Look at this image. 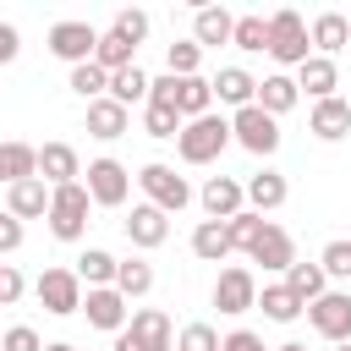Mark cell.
I'll return each instance as SVG.
<instances>
[{
	"label": "cell",
	"instance_id": "cell-19",
	"mask_svg": "<svg viewBox=\"0 0 351 351\" xmlns=\"http://www.w3.org/2000/svg\"><path fill=\"white\" fill-rule=\"evenodd\" d=\"M307 132H313L318 143H340V137H351V104H346L340 93H335V99H324V104H313Z\"/></svg>",
	"mask_w": 351,
	"mask_h": 351
},
{
	"label": "cell",
	"instance_id": "cell-7",
	"mask_svg": "<svg viewBox=\"0 0 351 351\" xmlns=\"http://www.w3.org/2000/svg\"><path fill=\"white\" fill-rule=\"evenodd\" d=\"M230 132H236V143H241L252 159H269V154H280V121H274L263 104H247V110H236V115H230Z\"/></svg>",
	"mask_w": 351,
	"mask_h": 351
},
{
	"label": "cell",
	"instance_id": "cell-18",
	"mask_svg": "<svg viewBox=\"0 0 351 351\" xmlns=\"http://www.w3.org/2000/svg\"><path fill=\"white\" fill-rule=\"evenodd\" d=\"M38 176H44L49 186H71V181L88 176V170H82V159H77L71 143H44V148H38Z\"/></svg>",
	"mask_w": 351,
	"mask_h": 351
},
{
	"label": "cell",
	"instance_id": "cell-28",
	"mask_svg": "<svg viewBox=\"0 0 351 351\" xmlns=\"http://www.w3.org/2000/svg\"><path fill=\"white\" fill-rule=\"evenodd\" d=\"M340 49H351V22L340 16V11H324V16H313V55H340Z\"/></svg>",
	"mask_w": 351,
	"mask_h": 351
},
{
	"label": "cell",
	"instance_id": "cell-21",
	"mask_svg": "<svg viewBox=\"0 0 351 351\" xmlns=\"http://www.w3.org/2000/svg\"><path fill=\"white\" fill-rule=\"evenodd\" d=\"M236 252V241H230V219H197V230H192V258H203V263H225Z\"/></svg>",
	"mask_w": 351,
	"mask_h": 351
},
{
	"label": "cell",
	"instance_id": "cell-23",
	"mask_svg": "<svg viewBox=\"0 0 351 351\" xmlns=\"http://www.w3.org/2000/svg\"><path fill=\"white\" fill-rule=\"evenodd\" d=\"M296 88H302L313 104H324V99H335V88H340V66H335L329 55H313V60L296 71Z\"/></svg>",
	"mask_w": 351,
	"mask_h": 351
},
{
	"label": "cell",
	"instance_id": "cell-5",
	"mask_svg": "<svg viewBox=\"0 0 351 351\" xmlns=\"http://www.w3.org/2000/svg\"><path fill=\"white\" fill-rule=\"evenodd\" d=\"M137 186H143V203H154V208H165V214H181V208L192 203L186 176H176V165H159V159L137 170Z\"/></svg>",
	"mask_w": 351,
	"mask_h": 351
},
{
	"label": "cell",
	"instance_id": "cell-6",
	"mask_svg": "<svg viewBox=\"0 0 351 351\" xmlns=\"http://www.w3.org/2000/svg\"><path fill=\"white\" fill-rule=\"evenodd\" d=\"M99 38H104V33H99L93 22L66 16V22H55V27H49V38H44V44H49V55H55V60H66V66H88V60L99 55Z\"/></svg>",
	"mask_w": 351,
	"mask_h": 351
},
{
	"label": "cell",
	"instance_id": "cell-26",
	"mask_svg": "<svg viewBox=\"0 0 351 351\" xmlns=\"http://www.w3.org/2000/svg\"><path fill=\"white\" fill-rule=\"evenodd\" d=\"M285 197H291V186H285L280 170H258V176H247V208H252V214H274Z\"/></svg>",
	"mask_w": 351,
	"mask_h": 351
},
{
	"label": "cell",
	"instance_id": "cell-42",
	"mask_svg": "<svg viewBox=\"0 0 351 351\" xmlns=\"http://www.w3.org/2000/svg\"><path fill=\"white\" fill-rule=\"evenodd\" d=\"M110 27H115L126 44H143V38H148V11H137V5H121Z\"/></svg>",
	"mask_w": 351,
	"mask_h": 351
},
{
	"label": "cell",
	"instance_id": "cell-1",
	"mask_svg": "<svg viewBox=\"0 0 351 351\" xmlns=\"http://www.w3.org/2000/svg\"><path fill=\"white\" fill-rule=\"evenodd\" d=\"M230 143H236L230 115H203V121H186V132L176 137V154H181V165H214Z\"/></svg>",
	"mask_w": 351,
	"mask_h": 351
},
{
	"label": "cell",
	"instance_id": "cell-3",
	"mask_svg": "<svg viewBox=\"0 0 351 351\" xmlns=\"http://www.w3.org/2000/svg\"><path fill=\"white\" fill-rule=\"evenodd\" d=\"M88 208H99L93 192H88V181L55 186V197H49V236H55V241H82V230H88Z\"/></svg>",
	"mask_w": 351,
	"mask_h": 351
},
{
	"label": "cell",
	"instance_id": "cell-52",
	"mask_svg": "<svg viewBox=\"0 0 351 351\" xmlns=\"http://www.w3.org/2000/svg\"><path fill=\"white\" fill-rule=\"evenodd\" d=\"M335 351H351V346H335Z\"/></svg>",
	"mask_w": 351,
	"mask_h": 351
},
{
	"label": "cell",
	"instance_id": "cell-44",
	"mask_svg": "<svg viewBox=\"0 0 351 351\" xmlns=\"http://www.w3.org/2000/svg\"><path fill=\"white\" fill-rule=\"evenodd\" d=\"M0 351H44V340H38V329L11 324V329H5V340H0Z\"/></svg>",
	"mask_w": 351,
	"mask_h": 351
},
{
	"label": "cell",
	"instance_id": "cell-33",
	"mask_svg": "<svg viewBox=\"0 0 351 351\" xmlns=\"http://www.w3.org/2000/svg\"><path fill=\"white\" fill-rule=\"evenodd\" d=\"M115 291H121L126 302H137V296H148V291H154V263H148V258H121V274H115Z\"/></svg>",
	"mask_w": 351,
	"mask_h": 351
},
{
	"label": "cell",
	"instance_id": "cell-14",
	"mask_svg": "<svg viewBox=\"0 0 351 351\" xmlns=\"http://www.w3.org/2000/svg\"><path fill=\"white\" fill-rule=\"evenodd\" d=\"M49 197H55V186L44 176L16 181V186H5V214H16V219H49Z\"/></svg>",
	"mask_w": 351,
	"mask_h": 351
},
{
	"label": "cell",
	"instance_id": "cell-16",
	"mask_svg": "<svg viewBox=\"0 0 351 351\" xmlns=\"http://www.w3.org/2000/svg\"><path fill=\"white\" fill-rule=\"evenodd\" d=\"M252 263H263V274H291V263H296V241H291V230L269 219L263 241L252 247Z\"/></svg>",
	"mask_w": 351,
	"mask_h": 351
},
{
	"label": "cell",
	"instance_id": "cell-17",
	"mask_svg": "<svg viewBox=\"0 0 351 351\" xmlns=\"http://www.w3.org/2000/svg\"><path fill=\"white\" fill-rule=\"evenodd\" d=\"M192 38L203 49H219V44H236V16L225 5H197L192 11Z\"/></svg>",
	"mask_w": 351,
	"mask_h": 351
},
{
	"label": "cell",
	"instance_id": "cell-15",
	"mask_svg": "<svg viewBox=\"0 0 351 351\" xmlns=\"http://www.w3.org/2000/svg\"><path fill=\"white\" fill-rule=\"evenodd\" d=\"M214 99L230 104V115H236V110L258 104V77H252L247 66H219V71H214Z\"/></svg>",
	"mask_w": 351,
	"mask_h": 351
},
{
	"label": "cell",
	"instance_id": "cell-49",
	"mask_svg": "<svg viewBox=\"0 0 351 351\" xmlns=\"http://www.w3.org/2000/svg\"><path fill=\"white\" fill-rule=\"evenodd\" d=\"M115 351H143V346H137V340H132V335L121 329V335H115Z\"/></svg>",
	"mask_w": 351,
	"mask_h": 351
},
{
	"label": "cell",
	"instance_id": "cell-2",
	"mask_svg": "<svg viewBox=\"0 0 351 351\" xmlns=\"http://www.w3.org/2000/svg\"><path fill=\"white\" fill-rule=\"evenodd\" d=\"M269 55L280 60V66H307L313 60V22H302V11H274L269 16Z\"/></svg>",
	"mask_w": 351,
	"mask_h": 351
},
{
	"label": "cell",
	"instance_id": "cell-35",
	"mask_svg": "<svg viewBox=\"0 0 351 351\" xmlns=\"http://www.w3.org/2000/svg\"><path fill=\"white\" fill-rule=\"evenodd\" d=\"M93 60H99V66H104V71L115 77V71H126V66H137V44H126V38H121V33L110 27V33L99 38V55H93Z\"/></svg>",
	"mask_w": 351,
	"mask_h": 351
},
{
	"label": "cell",
	"instance_id": "cell-37",
	"mask_svg": "<svg viewBox=\"0 0 351 351\" xmlns=\"http://www.w3.org/2000/svg\"><path fill=\"white\" fill-rule=\"evenodd\" d=\"M66 88H71L77 99H88V104H93V99H104V93H110V71H104L99 60H88V66H71V82H66Z\"/></svg>",
	"mask_w": 351,
	"mask_h": 351
},
{
	"label": "cell",
	"instance_id": "cell-41",
	"mask_svg": "<svg viewBox=\"0 0 351 351\" xmlns=\"http://www.w3.org/2000/svg\"><path fill=\"white\" fill-rule=\"evenodd\" d=\"M318 263H324L329 280H351V236H335V241L318 252Z\"/></svg>",
	"mask_w": 351,
	"mask_h": 351
},
{
	"label": "cell",
	"instance_id": "cell-24",
	"mask_svg": "<svg viewBox=\"0 0 351 351\" xmlns=\"http://www.w3.org/2000/svg\"><path fill=\"white\" fill-rule=\"evenodd\" d=\"M181 88H176V110L186 115V121H203V115H214V77H176Z\"/></svg>",
	"mask_w": 351,
	"mask_h": 351
},
{
	"label": "cell",
	"instance_id": "cell-36",
	"mask_svg": "<svg viewBox=\"0 0 351 351\" xmlns=\"http://www.w3.org/2000/svg\"><path fill=\"white\" fill-rule=\"evenodd\" d=\"M197 66H203V44H197V38H176V44L165 49V71H170V77H203Z\"/></svg>",
	"mask_w": 351,
	"mask_h": 351
},
{
	"label": "cell",
	"instance_id": "cell-40",
	"mask_svg": "<svg viewBox=\"0 0 351 351\" xmlns=\"http://www.w3.org/2000/svg\"><path fill=\"white\" fill-rule=\"evenodd\" d=\"M176 351H225V335L214 324H186L176 335Z\"/></svg>",
	"mask_w": 351,
	"mask_h": 351
},
{
	"label": "cell",
	"instance_id": "cell-43",
	"mask_svg": "<svg viewBox=\"0 0 351 351\" xmlns=\"http://www.w3.org/2000/svg\"><path fill=\"white\" fill-rule=\"evenodd\" d=\"M22 291H27L22 269H16V263H0V302H5V307H16V302H22Z\"/></svg>",
	"mask_w": 351,
	"mask_h": 351
},
{
	"label": "cell",
	"instance_id": "cell-45",
	"mask_svg": "<svg viewBox=\"0 0 351 351\" xmlns=\"http://www.w3.org/2000/svg\"><path fill=\"white\" fill-rule=\"evenodd\" d=\"M225 351H274V346H263V335H252V329H230Z\"/></svg>",
	"mask_w": 351,
	"mask_h": 351
},
{
	"label": "cell",
	"instance_id": "cell-32",
	"mask_svg": "<svg viewBox=\"0 0 351 351\" xmlns=\"http://www.w3.org/2000/svg\"><path fill=\"white\" fill-rule=\"evenodd\" d=\"M143 132L159 137V143H170V137L186 132V115H181L176 104H143Z\"/></svg>",
	"mask_w": 351,
	"mask_h": 351
},
{
	"label": "cell",
	"instance_id": "cell-20",
	"mask_svg": "<svg viewBox=\"0 0 351 351\" xmlns=\"http://www.w3.org/2000/svg\"><path fill=\"white\" fill-rule=\"evenodd\" d=\"M126 126H132V110H126V104H115L110 93L88 104V137H99V143H115V137H126Z\"/></svg>",
	"mask_w": 351,
	"mask_h": 351
},
{
	"label": "cell",
	"instance_id": "cell-39",
	"mask_svg": "<svg viewBox=\"0 0 351 351\" xmlns=\"http://www.w3.org/2000/svg\"><path fill=\"white\" fill-rule=\"evenodd\" d=\"M263 230H269V219H263V214H252V208H247V214H236V219H230V241H236V252H247V258H252V247L263 241Z\"/></svg>",
	"mask_w": 351,
	"mask_h": 351
},
{
	"label": "cell",
	"instance_id": "cell-8",
	"mask_svg": "<svg viewBox=\"0 0 351 351\" xmlns=\"http://www.w3.org/2000/svg\"><path fill=\"white\" fill-rule=\"evenodd\" d=\"M307 324H313L318 340L351 346V291H324V296L307 307Z\"/></svg>",
	"mask_w": 351,
	"mask_h": 351
},
{
	"label": "cell",
	"instance_id": "cell-25",
	"mask_svg": "<svg viewBox=\"0 0 351 351\" xmlns=\"http://www.w3.org/2000/svg\"><path fill=\"white\" fill-rule=\"evenodd\" d=\"M33 176H38V148H33V143H22V137L0 143V181H5V186H16V181H33Z\"/></svg>",
	"mask_w": 351,
	"mask_h": 351
},
{
	"label": "cell",
	"instance_id": "cell-10",
	"mask_svg": "<svg viewBox=\"0 0 351 351\" xmlns=\"http://www.w3.org/2000/svg\"><path fill=\"white\" fill-rule=\"evenodd\" d=\"M88 192H93V203L99 208H121L126 197H132V170L121 165V159H88Z\"/></svg>",
	"mask_w": 351,
	"mask_h": 351
},
{
	"label": "cell",
	"instance_id": "cell-51",
	"mask_svg": "<svg viewBox=\"0 0 351 351\" xmlns=\"http://www.w3.org/2000/svg\"><path fill=\"white\" fill-rule=\"evenodd\" d=\"M44 351H77V346H66V340H49V346H44Z\"/></svg>",
	"mask_w": 351,
	"mask_h": 351
},
{
	"label": "cell",
	"instance_id": "cell-12",
	"mask_svg": "<svg viewBox=\"0 0 351 351\" xmlns=\"http://www.w3.org/2000/svg\"><path fill=\"white\" fill-rule=\"evenodd\" d=\"M121 230H126V241H132V247L154 252V247H165V241H170V214H165V208H154V203H132V214L121 219Z\"/></svg>",
	"mask_w": 351,
	"mask_h": 351
},
{
	"label": "cell",
	"instance_id": "cell-38",
	"mask_svg": "<svg viewBox=\"0 0 351 351\" xmlns=\"http://www.w3.org/2000/svg\"><path fill=\"white\" fill-rule=\"evenodd\" d=\"M236 49H247V55H263V49H269V16H258V11L236 16Z\"/></svg>",
	"mask_w": 351,
	"mask_h": 351
},
{
	"label": "cell",
	"instance_id": "cell-4",
	"mask_svg": "<svg viewBox=\"0 0 351 351\" xmlns=\"http://www.w3.org/2000/svg\"><path fill=\"white\" fill-rule=\"evenodd\" d=\"M33 291H38L44 313H55V318H71V313H82V296H88L82 274H77V269H66V263L44 269V274L33 280Z\"/></svg>",
	"mask_w": 351,
	"mask_h": 351
},
{
	"label": "cell",
	"instance_id": "cell-34",
	"mask_svg": "<svg viewBox=\"0 0 351 351\" xmlns=\"http://www.w3.org/2000/svg\"><path fill=\"white\" fill-rule=\"evenodd\" d=\"M285 285L313 307V302L329 291V274H324V263H302V258H296V263H291V274H285Z\"/></svg>",
	"mask_w": 351,
	"mask_h": 351
},
{
	"label": "cell",
	"instance_id": "cell-27",
	"mask_svg": "<svg viewBox=\"0 0 351 351\" xmlns=\"http://www.w3.org/2000/svg\"><path fill=\"white\" fill-rule=\"evenodd\" d=\"M258 307H263V318H269V324H296V318L307 313V302H302V296H296L285 280L263 285V291H258Z\"/></svg>",
	"mask_w": 351,
	"mask_h": 351
},
{
	"label": "cell",
	"instance_id": "cell-9",
	"mask_svg": "<svg viewBox=\"0 0 351 351\" xmlns=\"http://www.w3.org/2000/svg\"><path fill=\"white\" fill-rule=\"evenodd\" d=\"M214 307H219L225 318H241V313H252V307H258V274H252L247 263H230V269H219V280H214Z\"/></svg>",
	"mask_w": 351,
	"mask_h": 351
},
{
	"label": "cell",
	"instance_id": "cell-48",
	"mask_svg": "<svg viewBox=\"0 0 351 351\" xmlns=\"http://www.w3.org/2000/svg\"><path fill=\"white\" fill-rule=\"evenodd\" d=\"M16 49H22V44H16V27H11V22H0V66H5V60H16Z\"/></svg>",
	"mask_w": 351,
	"mask_h": 351
},
{
	"label": "cell",
	"instance_id": "cell-31",
	"mask_svg": "<svg viewBox=\"0 0 351 351\" xmlns=\"http://www.w3.org/2000/svg\"><path fill=\"white\" fill-rule=\"evenodd\" d=\"M77 274H82V285H88V291H99V285H115V274H121V258H115V252H104V247H88V252L77 258Z\"/></svg>",
	"mask_w": 351,
	"mask_h": 351
},
{
	"label": "cell",
	"instance_id": "cell-46",
	"mask_svg": "<svg viewBox=\"0 0 351 351\" xmlns=\"http://www.w3.org/2000/svg\"><path fill=\"white\" fill-rule=\"evenodd\" d=\"M16 247H22V219H16V214H5V219H0V252L11 258Z\"/></svg>",
	"mask_w": 351,
	"mask_h": 351
},
{
	"label": "cell",
	"instance_id": "cell-50",
	"mask_svg": "<svg viewBox=\"0 0 351 351\" xmlns=\"http://www.w3.org/2000/svg\"><path fill=\"white\" fill-rule=\"evenodd\" d=\"M274 351H307V346H302V340H285V346H274Z\"/></svg>",
	"mask_w": 351,
	"mask_h": 351
},
{
	"label": "cell",
	"instance_id": "cell-47",
	"mask_svg": "<svg viewBox=\"0 0 351 351\" xmlns=\"http://www.w3.org/2000/svg\"><path fill=\"white\" fill-rule=\"evenodd\" d=\"M176 88H181V82H176L170 71H165V77H154V93H148V104H176Z\"/></svg>",
	"mask_w": 351,
	"mask_h": 351
},
{
	"label": "cell",
	"instance_id": "cell-11",
	"mask_svg": "<svg viewBox=\"0 0 351 351\" xmlns=\"http://www.w3.org/2000/svg\"><path fill=\"white\" fill-rule=\"evenodd\" d=\"M197 203H203L208 219H236V214H247V181H236V176H208L203 192H197Z\"/></svg>",
	"mask_w": 351,
	"mask_h": 351
},
{
	"label": "cell",
	"instance_id": "cell-29",
	"mask_svg": "<svg viewBox=\"0 0 351 351\" xmlns=\"http://www.w3.org/2000/svg\"><path fill=\"white\" fill-rule=\"evenodd\" d=\"M296 99H302V88H296V77H285V71H269L263 82H258V104L280 121L285 110H296Z\"/></svg>",
	"mask_w": 351,
	"mask_h": 351
},
{
	"label": "cell",
	"instance_id": "cell-13",
	"mask_svg": "<svg viewBox=\"0 0 351 351\" xmlns=\"http://www.w3.org/2000/svg\"><path fill=\"white\" fill-rule=\"evenodd\" d=\"M82 313H88V324H93V329H104V335H121V329L132 324V307H126V296H121L115 285L88 291V296H82Z\"/></svg>",
	"mask_w": 351,
	"mask_h": 351
},
{
	"label": "cell",
	"instance_id": "cell-30",
	"mask_svg": "<svg viewBox=\"0 0 351 351\" xmlns=\"http://www.w3.org/2000/svg\"><path fill=\"white\" fill-rule=\"evenodd\" d=\"M148 93H154V77H148L143 66H126V71L110 77V99L126 104V110H132V104H148Z\"/></svg>",
	"mask_w": 351,
	"mask_h": 351
},
{
	"label": "cell",
	"instance_id": "cell-22",
	"mask_svg": "<svg viewBox=\"0 0 351 351\" xmlns=\"http://www.w3.org/2000/svg\"><path fill=\"white\" fill-rule=\"evenodd\" d=\"M126 335H132L143 351H154V346H176V329H170V313H165V307H137L132 324H126Z\"/></svg>",
	"mask_w": 351,
	"mask_h": 351
}]
</instances>
